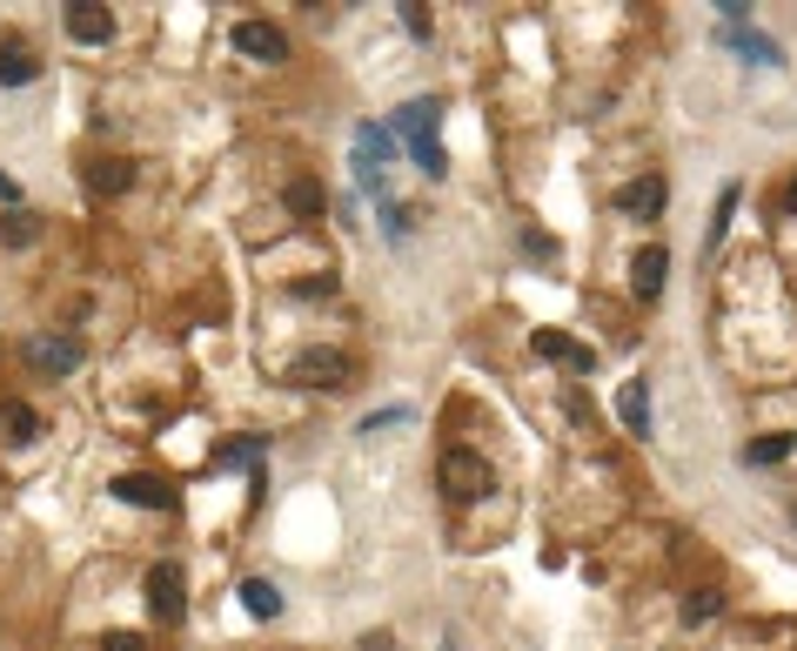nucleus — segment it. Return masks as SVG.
<instances>
[{
    "mask_svg": "<svg viewBox=\"0 0 797 651\" xmlns=\"http://www.w3.org/2000/svg\"><path fill=\"white\" fill-rule=\"evenodd\" d=\"M108 498H121V504H134V511H174V483H168V477H148V470H128V477L108 483Z\"/></svg>",
    "mask_w": 797,
    "mask_h": 651,
    "instance_id": "nucleus-1",
    "label": "nucleus"
},
{
    "mask_svg": "<svg viewBox=\"0 0 797 651\" xmlns=\"http://www.w3.org/2000/svg\"><path fill=\"white\" fill-rule=\"evenodd\" d=\"M442 491L450 498H483L489 491V463L476 450H442Z\"/></svg>",
    "mask_w": 797,
    "mask_h": 651,
    "instance_id": "nucleus-2",
    "label": "nucleus"
},
{
    "mask_svg": "<svg viewBox=\"0 0 797 651\" xmlns=\"http://www.w3.org/2000/svg\"><path fill=\"white\" fill-rule=\"evenodd\" d=\"M148 605H154V618H161V625H182V611H189L182 564H154V572H148Z\"/></svg>",
    "mask_w": 797,
    "mask_h": 651,
    "instance_id": "nucleus-3",
    "label": "nucleus"
},
{
    "mask_svg": "<svg viewBox=\"0 0 797 651\" xmlns=\"http://www.w3.org/2000/svg\"><path fill=\"white\" fill-rule=\"evenodd\" d=\"M435 121H442V102H402L396 121H389V135L409 141V148H422V141H435Z\"/></svg>",
    "mask_w": 797,
    "mask_h": 651,
    "instance_id": "nucleus-4",
    "label": "nucleus"
},
{
    "mask_svg": "<svg viewBox=\"0 0 797 651\" xmlns=\"http://www.w3.org/2000/svg\"><path fill=\"white\" fill-rule=\"evenodd\" d=\"M235 47H241L248 61H282V54H289L282 28H269V21H235Z\"/></svg>",
    "mask_w": 797,
    "mask_h": 651,
    "instance_id": "nucleus-5",
    "label": "nucleus"
},
{
    "mask_svg": "<svg viewBox=\"0 0 797 651\" xmlns=\"http://www.w3.org/2000/svg\"><path fill=\"white\" fill-rule=\"evenodd\" d=\"M67 34H74L80 47H101V41L115 34V14L95 8V0H74V8H67Z\"/></svg>",
    "mask_w": 797,
    "mask_h": 651,
    "instance_id": "nucleus-6",
    "label": "nucleus"
},
{
    "mask_svg": "<svg viewBox=\"0 0 797 651\" xmlns=\"http://www.w3.org/2000/svg\"><path fill=\"white\" fill-rule=\"evenodd\" d=\"M529 343H537V356H550V363H563V370H577V376H590V370H596V356H590L583 343H570L563 330H537Z\"/></svg>",
    "mask_w": 797,
    "mask_h": 651,
    "instance_id": "nucleus-7",
    "label": "nucleus"
},
{
    "mask_svg": "<svg viewBox=\"0 0 797 651\" xmlns=\"http://www.w3.org/2000/svg\"><path fill=\"white\" fill-rule=\"evenodd\" d=\"M616 417H624L631 437H650V383L644 376H631L624 389H616Z\"/></svg>",
    "mask_w": 797,
    "mask_h": 651,
    "instance_id": "nucleus-8",
    "label": "nucleus"
},
{
    "mask_svg": "<svg viewBox=\"0 0 797 651\" xmlns=\"http://www.w3.org/2000/svg\"><path fill=\"white\" fill-rule=\"evenodd\" d=\"M28 363H34V370L67 376V370L80 363V343H67V337H54V343H47V337H34V343H28Z\"/></svg>",
    "mask_w": 797,
    "mask_h": 651,
    "instance_id": "nucleus-9",
    "label": "nucleus"
},
{
    "mask_svg": "<svg viewBox=\"0 0 797 651\" xmlns=\"http://www.w3.org/2000/svg\"><path fill=\"white\" fill-rule=\"evenodd\" d=\"M34 74H41L34 47H21V41H0V88H28Z\"/></svg>",
    "mask_w": 797,
    "mask_h": 651,
    "instance_id": "nucleus-10",
    "label": "nucleus"
},
{
    "mask_svg": "<svg viewBox=\"0 0 797 651\" xmlns=\"http://www.w3.org/2000/svg\"><path fill=\"white\" fill-rule=\"evenodd\" d=\"M664 269H670L664 242H650V249H637V263H631V282H637V296H644V302H650V296L664 289Z\"/></svg>",
    "mask_w": 797,
    "mask_h": 651,
    "instance_id": "nucleus-11",
    "label": "nucleus"
},
{
    "mask_svg": "<svg viewBox=\"0 0 797 651\" xmlns=\"http://www.w3.org/2000/svg\"><path fill=\"white\" fill-rule=\"evenodd\" d=\"M616 209H624V215H657V209H664V182H657V175L624 182V189H616Z\"/></svg>",
    "mask_w": 797,
    "mask_h": 651,
    "instance_id": "nucleus-12",
    "label": "nucleus"
},
{
    "mask_svg": "<svg viewBox=\"0 0 797 651\" xmlns=\"http://www.w3.org/2000/svg\"><path fill=\"white\" fill-rule=\"evenodd\" d=\"M389 154H396V135H389V121H363V128H356V161H369V169H383Z\"/></svg>",
    "mask_w": 797,
    "mask_h": 651,
    "instance_id": "nucleus-13",
    "label": "nucleus"
},
{
    "mask_svg": "<svg viewBox=\"0 0 797 651\" xmlns=\"http://www.w3.org/2000/svg\"><path fill=\"white\" fill-rule=\"evenodd\" d=\"M0 437H14V444H34V437H41V417L28 410V403H0Z\"/></svg>",
    "mask_w": 797,
    "mask_h": 651,
    "instance_id": "nucleus-14",
    "label": "nucleus"
},
{
    "mask_svg": "<svg viewBox=\"0 0 797 651\" xmlns=\"http://www.w3.org/2000/svg\"><path fill=\"white\" fill-rule=\"evenodd\" d=\"M282 202H289V215H302V222H309V215H322V202H329V195H322V182L295 175V182L282 189Z\"/></svg>",
    "mask_w": 797,
    "mask_h": 651,
    "instance_id": "nucleus-15",
    "label": "nucleus"
},
{
    "mask_svg": "<svg viewBox=\"0 0 797 651\" xmlns=\"http://www.w3.org/2000/svg\"><path fill=\"white\" fill-rule=\"evenodd\" d=\"M342 376H348V363H342V356H322V350L295 363V383H342Z\"/></svg>",
    "mask_w": 797,
    "mask_h": 651,
    "instance_id": "nucleus-16",
    "label": "nucleus"
},
{
    "mask_svg": "<svg viewBox=\"0 0 797 651\" xmlns=\"http://www.w3.org/2000/svg\"><path fill=\"white\" fill-rule=\"evenodd\" d=\"M128 175H134V161H121V154H115V161H95V169H87V182H95L101 195H121V189H128Z\"/></svg>",
    "mask_w": 797,
    "mask_h": 651,
    "instance_id": "nucleus-17",
    "label": "nucleus"
},
{
    "mask_svg": "<svg viewBox=\"0 0 797 651\" xmlns=\"http://www.w3.org/2000/svg\"><path fill=\"white\" fill-rule=\"evenodd\" d=\"M241 605H248L255 618H276V611H282V591H276L269 578H248V585H241Z\"/></svg>",
    "mask_w": 797,
    "mask_h": 651,
    "instance_id": "nucleus-18",
    "label": "nucleus"
},
{
    "mask_svg": "<svg viewBox=\"0 0 797 651\" xmlns=\"http://www.w3.org/2000/svg\"><path fill=\"white\" fill-rule=\"evenodd\" d=\"M790 444H797V437H784V430L751 437V444H744V463H784V457H790Z\"/></svg>",
    "mask_w": 797,
    "mask_h": 651,
    "instance_id": "nucleus-19",
    "label": "nucleus"
},
{
    "mask_svg": "<svg viewBox=\"0 0 797 651\" xmlns=\"http://www.w3.org/2000/svg\"><path fill=\"white\" fill-rule=\"evenodd\" d=\"M261 463V444L255 437H235L228 450H215V470H255Z\"/></svg>",
    "mask_w": 797,
    "mask_h": 651,
    "instance_id": "nucleus-20",
    "label": "nucleus"
},
{
    "mask_svg": "<svg viewBox=\"0 0 797 651\" xmlns=\"http://www.w3.org/2000/svg\"><path fill=\"white\" fill-rule=\"evenodd\" d=\"M737 195H744L737 182L718 195V215H711V235H703V249H718V242H724V228H731V215H737Z\"/></svg>",
    "mask_w": 797,
    "mask_h": 651,
    "instance_id": "nucleus-21",
    "label": "nucleus"
},
{
    "mask_svg": "<svg viewBox=\"0 0 797 651\" xmlns=\"http://www.w3.org/2000/svg\"><path fill=\"white\" fill-rule=\"evenodd\" d=\"M718 611H724V598H718V591H690V598H683V625H711Z\"/></svg>",
    "mask_w": 797,
    "mask_h": 651,
    "instance_id": "nucleus-22",
    "label": "nucleus"
},
{
    "mask_svg": "<svg viewBox=\"0 0 797 651\" xmlns=\"http://www.w3.org/2000/svg\"><path fill=\"white\" fill-rule=\"evenodd\" d=\"M383 228H389L396 242H409V235H416V215H409L402 202H383Z\"/></svg>",
    "mask_w": 797,
    "mask_h": 651,
    "instance_id": "nucleus-23",
    "label": "nucleus"
},
{
    "mask_svg": "<svg viewBox=\"0 0 797 651\" xmlns=\"http://www.w3.org/2000/svg\"><path fill=\"white\" fill-rule=\"evenodd\" d=\"M402 14V28L416 34V41H429V8H416V0H409V8H396Z\"/></svg>",
    "mask_w": 797,
    "mask_h": 651,
    "instance_id": "nucleus-24",
    "label": "nucleus"
},
{
    "mask_svg": "<svg viewBox=\"0 0 797 651\" xmlns=\"http://www.w3.org/2000/svg\"><path fill=\"white\" fill-rule=\"evenodd\" d=\"M101 651H148V638H141V631H108Z\"/></svg>",
    "mask_w": 797,
    "mask_h": 651,
    "instance_id": "nucleus-25",
    "label": "nucleus"
},
{
    "mask_svg": "<svg viewBox=\"0 0 797 651\" xmlns=\"http://www.w3.org/2000/svg\"><path fill=\"white\" fill-rule=\"evenodd\" d=\"M0 228H8V242H34V228H41V222H34V215H8Z\"/></svg>",
    "mask_w": 797,
    "mask_h": 651,
    "instance_id": "nucleus-26",
    "label": "nucleus"
},
{
    "mask_svg": "<svg viewBox=\"0 0 797 651\" xmlns=\"http://www.w3.org/2000/svg\"><path fill=\"white\" fill-rule=\"evenodd\" d=\"M409 410H376V417H363V437H376V430H396Z\"/></svg>",
    "mask_w": 797,
    "mask_h": 651,
    "instance_id": "nucleus-27",
    "label": "nucleus"
},
{
    "mask_svg": "<svg viewBox=\"0 0 797 651\" xmlns=\"http://www.w3.org/2000/svg\"><path fill=\"white\" fill-rule=\"evenodd\" d=\"M0 202H8V209L21 202V182H14V175H0Z\"/></svg>",
    "mask_w": 797,
    "mask_h": 651,
    "instance_id": "nucleus-28",
    "label": "nucleus"
},
{
    "mask_svg": "<svg viewBox=\"0 0 797 651\" xmlns=\"http://www.w3.org/2000/svg\"><path fill=\"white\" fill-rule=\"evenodd\" d=\"M790 209H797V182H790Z\"/></svg>",
    "mask_w": 797,
    "mask_h": 651,
    "instance_id": "nucleus-29",
    "label": "nucleus"
},
{
    "mask_svg": "<svg viewBox=\"0 0 797 651\" xmlns=\"http://www.w3.org/2000/svg\"><path fill=\"white\" fill-rule=\"evenodd\" d=\"M790 524H797V504H790Z\"/></svg>",
    "mask_w": 797,
    "mask_h": 651,
    "instance_id": "nucleus-30",
    "label": "nucleus"
}]
</instances>
